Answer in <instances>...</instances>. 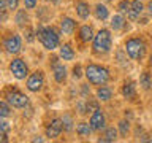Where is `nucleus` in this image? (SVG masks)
<instances>
[{
    "mask_svg": "<svg viewBox=\"0 0 152 143\" xmlns=\"http://www.w3.org/2000/svg\"><path fill=\"white\" fill-rule=\"evenodd\" d=\"M121 94H122V97L127 99V100L135 99L136 97V84H135V81H132V80L125 81V83L122 84V88H121Z\"/></svg>",
    "mask_w": 152,
    "mask_h": 143,
    "instance_id": "f8f14e48",
    "label": "nucleus"
},
{
    "mask_svg": "<svg viewBox=\"0 0 152 143\" xmlns=\"http://www.w3.org/2000/svg\"><path fill=\"white\" fill-rule=\"evenodd\" d=\"M3 48L5 51L8 52V54H19L22 49V40L21 37L18 35V33H11V35H8L7 38L3 40Z\"/></svg>",
    "mask_w": 152,
    "mask_h": 143,
    "instance_id": "0eeeda50",
    "label": "nucleus"
},
{
    "mask_svg": "<svg viewBox=\"0 0 152 143\" xmlns=\"http://www.w3.org/2000/svg\"><path fill=\"white\" fill-rule=\"evenodd\" d=\"M117 129H119L121 137L122 138H127V135L130 133V121H128V119H122V121H119Z\"/></svg>",
    "mask_w": 152,
    "mask_h": 143,
    "instance_id": "393cba45",
    "label": "nucleus"
},
{
    "mask_svg": "<svg viewBox=\"0 0 152 143\" xmlns=\"http://www.w3.org/2000/svg\"><path fill=\"white\" fill-rule=\"evenodd\" d=\"M75 10H76L78 18H81V19H87L90 16V7H89L87 2H84V0H79V2L76 3Z\"/></svg>",
    "mask_w": 152,
    "mask_h": 143,
    "instance_id": "dca6fc26",
    "label": "nucleus"
},
{
    "mask_svg": "<svg viewBox=\"0 0 152 143\" xmlns=\"http://www.w3.org/2000/svg\"><path fill=\"white\" fill-rule=\"evenodd\" d=\"M0 142H3V143L8 142V132H0Z\"/></svg>",
    "mask_w": 152,
    "mask_h": 143,
    "instance_id": "4c0bfd02",
    "label": "nucleus"
},
{
    "mask_svg": "<svg viewBox=\"0 0 152 143\" xmlns=\"http://www.w3.org/2000/svg\"><path fill=\"white\" fill-rule=\"evenodd\" d=\"M52 73H54V80L57 83H65L66 81V69L64 64H57L54 69H52Z\"/></svg>",
    "mask_w": 152,
    "mask_h": 143,
    "instance_id": "aec40b11",
    "label": "nucleus"
},
{
    "mask_svg": "<svg viewBox=\"0 0 152 143\" xmlns=\"http://www.w3.org/2000/svg\"><path fill=\"white\" fill-rule=\"evenodd\" d=\"M94 13H95V18H97L98 21H104V19L109 18V10L106 8V5H103V3H97V5H95Z\"/></svg>",
    "mask_w": 152,
    "mask_h": 143,
    "instance_id": "5701e85b",
    "label": "nucleus"
},
{
    "mask_svg": "<svg viewBox=\"0 0 152 143\" xmlns=\"http://www.w3.org/2000/svg\"><path fill=\"white\" fill-rule=\"evenodd\" d=\"M140 86L144 91H149L152 88V76L149 75V72H142L140 75Z\"/></svg>",
    "mask_w": 152,
    "mask_h": 143,
    "instance_id": "b1692460",
    "label": "nucleus"
},
{
    "mask_svg": "<svg viewBox=\"0 0 152 143\" xmlns=\"http://www.w3.org/2000/svg\"><path fill=\"white\" fill-rule=\"evenodd\" d=\"M11 108L13 107L7 102V99L2 100V102H0V116H2V118H8L10 114H11Z\"/></svg>",
    "mask_w": 152,
    "mask_h": 143,
    "instance_id": "a878e982",
    "label": "nucleus"
},
{
    "mask_svg": "<svg viewBox=\"0 0 152 143\" xmlns=\"http://www.w3.org/2000/svg\"><path fill=\"white\" fill-rule=\"evenodd\" d=\"M111 97H113V91L109 89L106 84L98 86V89H97V99L100 100V102H108V100H111Z\"/></svg>",
    "mask_w": 152,
    "mask_h": 143,
    "instance_id": "412c9836",
    "label": "nucleus"
},
{
    "mask_svg": "<svg viewBox=\"0 0 152 143\" xmlns=\"http://www.w3.org/2000/svg\"><path fill=\"white\" fill-rule=\"evenodd\" d=\"M84 76L87 78V81L94 86H103L106 84L109 78H111V73L106 67L98 65V64H89L84 69Z\"/></svg>",
    "mask_w": 152,
    "mask_h": 143,
    "instance_id": "f03ea898",
    "label": "nucleus"
},
{
    "mask_svg": "<svg viewBox=\"0 0 152 143\" xmlns=\"http://www.w3.org/2000/svg\"><path fill=\"white\" fill-rule=\"evenodd\" d=\"M24 35H26V40H27L28 43H32V41H33V40H35V38H37V30L33 32L32 29L27 26V27H26V32H24Z\"/></svg>",
    "mask_w": 152,
    "mask_h": 143,
    "instance_id": "7c9ffc66",
    "label": "nucleus"
},
{
    "mask_svg": "<svg viewBox=\"0 0 152 143\" xmlns=\"http://www.w3.org/2000/svg\"><path fill=\"white\" fill-rule=\"evenodd\" d=\"M79 38H81V41H84V43L94 41V38H95L94 27L92 26H83L79 29Z\"/></svg>",
    "mask_w": 152,
    "mask_h": 143,
    "instance_id": "f3484780",
    "label": "nucleus"
},
{
    "mask_svg": "<svg viewBox=\"0 0 152 143\" xmlns=\"http://www.w3.org/2000/svg\"><path fill=\"white\" fill-rule=\"evenodd\" d=\"M5 99H7V102L11 105L13 108H26L28 105V97L26 94L19 92V91H11V92H8L5 95Z\"/></svg>",
    "mask_w": 152,
    "mask_h": 143,
    "instance_id": "6e6552de",
    "label": "nucleus"
},
{
    "mask_svg": "<svg viewBox=\"0 0 152 143\" xmlns=\"http://www.w3.org/2000/svg\"><path fill=\"white\" fill-rule=\"evenodd\" d=\"M146 7L142 5L141 0H133L132 2V7H130V11L127 13V16L130 21H138V19L141 18V14L144 13Z\"/></svg>",
    "mask_w": 152,
    "mask_h": 143,
    "instance_id": "9b49d317",
    "label": "nucleus"
},
{
    "mask_svg": "<svg viewBox=\"0 0 152 143\" xmlns=\"http://www.w3.org/2000/svg\"><path fill=\"white\" fill-rule=\"evenodd\" d=\"M64 130V121L60 118H54L51 119V122L46 127V137L48 138H57Z\"/></svg>",
    "mask_w": 152,
    "mask_h": 143,
    "instance_id": "9d476101",
    "label": "nucleus"
},
{
    "mask_svg": "<svg viewBox=\"0 0 152 143\" xmlns=\"http://www.w3.org/2000/svg\"><path fill=\"white\" fill-rule=\"evenodd\" d=\"M94 132V129L92 126H90V122H86V121H81L76 124V133H78L79 137H83V138H87L90 137V133Z\"/></svg>",
    "mask_w": 152,
    "mask_h": 143,
    "instance_id": "a211bd4d",
    "label": "nucleus"
},
{
    "mask_svg": "<svg viewBox=\"0 0 152 143\" xmlns=\"http://www.w3.org/2000/svg\"><path fill=\"white\" fill-rule=\"evenodd\" d=\"M45 2H52V3H59L60 0H45Z\"/></svg>",
    "mask_w": 152,
    "mask_h": 143,
    "instance_id": "ea45409f",
    "label": "nucleus"
},
{
    "mask_svg": "<svg viewBox=\"0 0 152 143\" xmlns=\"http://www.w3.org/2000/svg\"><path fill=\"white\" fill-rule=\"evenodd\" d=\"M97 108H98L97 100H87V113H94Z\"/></svg>",
    "mask_w": 152,
    "mask_h": 143,
    "instance_id": "473e14b6",
    "label": "nucleus"
},
{
    "mask_svg": "<svg viewBox=\"0 0 152 143\" xmlns=\"http://www.w3.org/2000/svg\"><path fill=\"white\" fill-rule=\"evenodd\" d=\"M14 22H16L19 27H24V29L28 26L30 19H28V14H27V8L26 10H18L16 14H14Z\"/></svg>",
    "mask_w": 152,
    "mask_h": 143,
    "instance_id": "6ab92c4d",
    "label": "nucleus"
},
{
    "mask_svg": "<svg viewBox=\"0 0 152 143\" xmlns=\"http://www.w3.org/2000/svg\"><path fill=\"white\" fill-rule=\"evenodd\" d=\"M10 129H11L10 122L5 118H2V121H0V132H10Z\"/></svg>",
    "mask_w": 152,
    "mask_h": 143,
    "instance_id": "72a5a7b5",
    "label": "nucleus"
},
{
    "mask_svg": "<svg viewBox=\"0 0 152 143\" xmlns=\"http://www.w3.org/2000/svg\"><path fill=\"white\" fill-rule=\"evenodd\" d=\"M75 56H76V52H75L73 48H71L70 43H64V45L59 46V57H60V59H64V60H73Z\"/></svg>",
    "mask_w": 152,
    "mask_h": 143,
    "instance_id": "ddd939ff",
    "label": "nucleus"
},
{
    "mask_svg": "<svg viewBox=\"0 0 152 143\" xmlns=\"http://www.w3.org/2000/svg\"><path fill=\"white\" fill-rule=\"evenodd\" d=\"M19 2L21 0H7V3H8V8H10V11H18V8H19Z\"/></svg>",
    "mask_w": 152,
    "mask_h": 143,
    "instance_id": "2f4dec72",
    "label": "nucleus"
},
{
    "mask_svg": "<svg viewBox=\"0 0 152 143\" xmlns=\"http://www.w3.org/2000/svg\"><path fill=\"white\" fill-rule=\"evenodd\" d=\"M103 2H106V3H109V2H114V0H103Z\"/></svg>",
    "mask_w": 152,
    "mask_h": 143,
    "instance_id": "a19ab883",
    "label": "nucleus"
},
{
    "mask_svg": "<svg viewBox=\"0 0 152 143\" xmlns=\"http://www.w3.org/2000/svg\"><path fill=\"white\" fill-rule=\"evenodd\" d=\"M10 72L13 73V76L16 80H26V78H28V75H30L28 65L22 59H19V57H16V59H13L10 62Z\"/></svg>",
    "mask_w": 152,
    "mask_h": 143,
    "instance_id": "39448f33",
    "label": "nucleus"
},
{
    "mask_svg": "<svg viewBox=\"0 0 152 143\" xmlns=\"http://www.w3.org/2000/svg\"><path fill=\"white\" fill-rule=\"evenodd\" d=\"M60 30L66 33V35H71L75 30H76V21L75 19H71L68 16H65V18H62V21H60Z\"/></svg>",
    "mask_w": 152,
    "mask_h": 143,
    "instance_id": "4468645a",
    "label": "nucleus"
},
{
    "mask_svg": "<svg viewBox=\"0 0 152 143\" xmlns=\"http://www.w3.org/2000/svg\"><path fill=\"white\" fill-rule=\"evenodd\" d=\"M113 30H121V29L125 27V18H124L122 13H117L111 18V22H109Z\"/></svg>",
    "mask_w": 152,
    "mask_h": 143,
    "instance_id": "4be33fe9",
    "label": "nucleus"
},
{
    "mask_svg": "<svg viewBox=\"0 0 152 143\" xmlns=\"http://www.w3.org/2000/svg\"><path fill=\"white\" fill-rule=\"evenodd\" d=\"M8 11H10V8H8L7 0H0V19H2V21H5V19H7Z\"/></svg>",
    "mask_w": 152,
    "mask_h": 143,
    "instance_id": "c85d7f7f",
    "label": "nucleus"
},
{
    "mask_svg": "<svg viewBox=\"0 0 152 143\" xmlns=\"http://www.w3.org/2000/svg\"><path fill=\"white\" fill-rule=\"evenodd\" d=\"M111 48H113L111 32H109L108 29H100V30L95 33V38H94V45H92L94 54L104 56L111 51Z\"/></svg>",
    "mask_w": 152,
    "mask_h": 143,
    "instance_id": "7ed1b4c3",
    "label": "nucleus"
},
{
    "mask_svg": "<svg viewBox=\"0 0 152 143\" xmlns=\"http://www.w3.org/2000/svg\"><path fill=\"white\" fill-rule=\"evenodd\" d=\"M37 38L48 51H54L60 46V37L54 27L49 26H38L37 29Z\"/></svg>",
    "mask_w": 152,
    "mask_h": 143,
    "instance_id": "f257e3e1",
    "label": "nucleus"
},
{
    "mask_svg": "<svg viewBox=\"0 0 152 143\" xmlns=\"http://www.w3.org/2000/svg\"><path fill=\"white\" fill-rule=\"evenodd\" d=\"M32 142H33V143H37V142H40V143H41V142H45V138H41L40 135H37L35 138H32Z\"/></svg>",
    "mask_w": 152,
    "mask_h": 143,
    "instance_id": "58836bf2",
    "label": "nucleus"
},
{
    "mask_svg": "<svg viewBox=\"0 0 152 143\" xmlns=\"http://www.w3.org/2000/svg\"><path fill=\"white\" fill-rule=\"evenodd\" d=\"M71 75H73L75 80H81V78H83L84 70H83V67H81V64H76L73 69H71Z\"/></svg>",
    "mask_w": 152,
    "mask_h": 143,
    "instance_id": "cd10ccee",
    "label": "nucleus"
},
{
    "mask_svg": "<svg viewBox=\"0 0 152 143\" xmlns=\"http://www.w3.org/2000/svg\"><path fill=\"white\" fill-rule=\"evenodd\" d=\"M117 132H119V129H116V127H106L104 129V133L98 138V142H103V143L116 142L117 140Z\"/></svg>",
    "mask_w": 152,
    "mask_h": 143,
    "instance_id": "2eb2a0df",
    "label": "nucleus"
},
{
    "mask_svg": "<svg viewBox=\"0 0 152 143\" xmlns=\"http://www.w3.org/2000/svg\"><path fill=\"white\" fill-rule=\"evenodd\" d=\"M26 86L30 92H40L43 86H45V73H43V70H35L33 73L28 75Z\"/></svg>",
    "mask_w": 152,
    "mask_h": 143,
    "instance_id": "423d86ee",
    "label": "nucleus"
},
{
    "mask_svg": "<svg viewBox=\"0 0 152 143\" xmlns=\"http://www.w3.org/2000/svg\"><path fill=\"white\" fill-rule=\"evenodd\" d=\"M146 11H147V16H151L152 18V0H149L146 5Z\"/></svg>",
    "mask_w": 152,
    "mask_h": 143,
    "instance_id": "e433bc0d",
    "label": "nucleus"
},
{
    "mask_svg": "<svg viewBox=\"0 0 152 143\" xmlns=\"http://www.w3.org/2000/svg\"><path fill=\"white\" fill-rule=\"evenodd\" d=\"M81 94H83V97L90 94V86L89 84H81Z\"/></svg>",
    "mask_w": 152,
    "mask_h": 143,
    "instance_id": "c9c22d12",
    "label": "nucleus"
},
{
    "mask_svg": "<svg viewBox=\"0 0 152 143\" xmlns=\"http://www.w3.org/2000/svg\"><path fill=\"white\" fill-rule=\"evenodd\" d=\"M89 122H90V126H92L94 132H102L106 129V116H104V113L100 108H97L94 113H90Z\"/></svg>",
    "mask_w": 152,
    "mask_h": 143,
    "instance_id": "1a4fd4ad",
    "label": "nucleus"
},
{
    "mask_svg": "<svg viewBox=\"0 0 152 143\" xmlns=\"http://www.w3.org/2000/svg\"><path fill=\"white\" fill-rule=\"evenodd\" d=\"M125 52L132 60H142L146 56V43L141 38H128L125 41Z\"/></svg>",
    "mask_w": 152,
    "mask_h": 143,
    "instance_id": "20e7f679",
    "label": "nucleus"
},
{
    "mask_svg": "<svg viewBox=\"0 0 152 143\" xmlns=\"http://www.w3.org/2000/svg\"><path fill=\"white\" fill-rule=\"evenodd\" d=\"M62 121H64V130H66V132L73 130V119H71L68 114H65V116L62 118Z\"/></svg>",
    "mask_w": 152,
    "mask_h": 143,
    "instance_id": "c756f323",
    "label": "nucleus"
},
{
    "mask_svg": "<svg viewBox=\"0 0 152 143\" xmlns=\"http://www.w3.org/2000/svg\"><path fill=\"white\" fill-rule=\"evenodd\" d=\"M130 7H132L130 0H121V2L117 3V11L122 13V14H127L128 11H130Z\"/></svg>",
    "mask_w": 152,
    "mask_h": 143,
    "instance_id": "bb28decb",
    "label": "nucleus"
},
{
    "mask_svg": "<svg viewBox=\"0 0 152 143\" xmlns=\"http://www.w3.org/2000/svg\"><path fill=\"white\" fill-rule=\"evenodd\" d=\"M24 2V8H27V10H33L37 7V3H38V0H22Z\"/></svg>",
    "mask_w": 152,
    "mask_h": 143,
    "instance_id": "f704fd0d",
    "label": "nucleus"
}]
</instances>
